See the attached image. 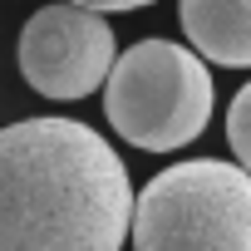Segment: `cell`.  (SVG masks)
<instances>
[{
    "label": "cell",
    "mask_w": 251,
    "mask_h": 251,
    "mask_svg": "<svg viewBox=\"0 0 251 251\" xmlns=\"http://www.w3.org/2000/svg\"><path fill=\"white\" fill-rule=\"evenodd\" d=\"M133 182L79 118L0 128V251H123Z\"/></svg>",
    "instance_id": "6da1fadb"
},
{
    "label": "cell",
    "mask_w": 251,
    "mask_h": 251,
    "mask_svg": "<svg viewBox=\"0 0 251 251\" xmlns=\"http://www.w3.org/2000/svg\"><path fill=\"white\" fill-rule=\"evenodd\" d=\"M217 89L212 69L177 40H138L113 54L103 79V113L113 133L148 153H173L207 133Z\"/></svg>",
    "instance_id": "7a4b0ae2"
},
{
    "label": "cell",
    "mask_w": 251,
    "mask_h": 251,
    "mask_svg": "<svg viewBox=\"0 0 251 251\" xmlns=\"http://www.w3.org/2000/svg\"><path fill=\"white\" fill-rule=\"evenodd\" d=\"M133 251H251V173L222 158L163 168L128 217Z\"/></svg>",
    "instance_id": "3957f363"
},
{
    "label": "cell",
    "mask_w": 251,
    "mask_h": 251,
    "mask_svg": "<svg viewBox=\"0 0 251 251\" xmlns=\"http://www.w3.org/2000/svg\"><path fill=\"white\" fill-rule=\"evenodd\" d=\"M113 30L99 10L59 0V5H40L25 30H20V74L35 94L45 99H89L94 89H103L108 69H113Z\"/></svg>",
    "instance_id": "277c9868"
},
{
    "label": "cell",
    "mask_w": 251,
    "mask_h": 251,
    "mask_svg": "<svg viewBox=\"0 0 251 251\" xmlns=\"http://www.w3.org/2000/svg\"><path fill=\"white\" fill-rule=\"evenodd\" d=\"M177 20L197 59L251 69V0H177Z\"/></svg>",
    "instance_id": "5b68a950"
},
{
    "label": "cell",
    "mask_w": 251,
    "mask_h": 251,
    "mask_svg": "<svg viewBox=\"0 0 251 251\" xmlns=\"http://www.w3.org/2000/svg\"><path fill=\"white\" fill-rule=\"evenodd\" d=\"M226 143H231V153L241 158V168L251 173V79L236 89V99H231V108H226Z\"/></svg>",
    "instance_id": "8992f818"
},
{
    "label": "cell",
    "mask_w": 251,
    "mask_h": 251,
    "mask_svg": "<svg viewBox=\"0 0 251 251\" xmlns=\"http://www.w3.org/2000/svg\"><path fill=\"white\" fill-rule=\"evenodd\" d=\"M74 5H89V10L108 15V10H143V5H153V0H74Z\"/></svg>",
    "instance_id": "52a82bcc"
}]
</instances>
